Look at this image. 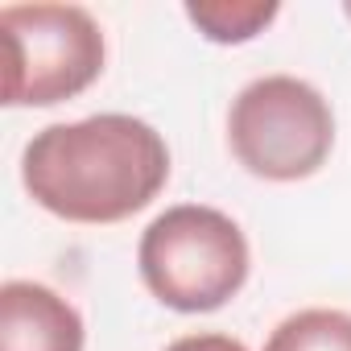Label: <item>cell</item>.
Returning <instances> with one entry per match:
<instances>
[{
  "mask_svg": "<svg viewBox=\"0 0 351 351\" xmlns=\"http://www.w3.org/2000/svg\"><path fill=\"white\" fill-rule=\"evenodd\" d=\"M277 13H281L277 0H199V5L191 0L186 5V17L199 25V34L219 46L252 42L277 21Z\"/></svg>",
  "mask_w": 351,
  "mask_h": 351,
  "instance_id": "obj_6",
  "label": "cell"
},
{
  "mask_svg": "<svg viewBox=\"0 0 351 351\" xmlns=\"http://www.w3.org/2000/svg\"><path fill=\"white\" fill-rule=\"evenodd\" d=\"M5 38V104L50 108L87 91L104 71V29L79 5H9L0 9Z\"/></svg>",
  "mask_w": 351,
  "mask_h": 351,
  "instance_id": "obj_4",
  "label": "cell"
},
{
  "mask_svg": "<svg viewBox=\"0 0 351 351\" xmlns=\"http://www.w3.org/2000/svg\"><path fill=\"white\" fill-rule=\"evenodd\" d=\"M265 351H351V314L347 310H298L265 343Z\"/></svg>",
  "mask_w": 351,
  "mask_h": 351,
  "instance_id": "obj_7",
  "label": "cell"
},
{
  "mask_svg": "<svg viewBox=\"0 0 351 351\" xmlns=\"http://www.w3.org/2000/svg\"><path fill=\"white\" fill-rule=\"evenodd\" d=\"M228 141L236 161L256 178L302 182L330 157L335 116L314 83L293 75H265L232 99Z\"/></svg>",
  "mask_w": 351,
  "mask_h": 351,
  "instance_id": "obj_3",
  "label": "cell"
},
{
  "mask_svg": "<svg viewBox=\"0 0 351 351\" xmlns=\"http://www.w3.org/2000/svg\"><path fill=\"white\" fill-rule=\"evenodd\" d=\"M149 293L182 314L228 306L248 281V240L240 223L215 207L182 203L161 211L136 248Z\"/></svg>",
  "mask_w": 351,
  "mask_h": 351,
  "instance_id": "obj_2",
  "label": "cell"
},
{
  "mask_svg": "<svg viewBox=\"0 0 351 351\" xmlns=\"http://www.w3.org/2000/svg\"><path fill=\"white\" fill-rule=\"evenodd\" d=\"M165 351H248V347L232 335H186V339H173Z\"/></svg>",
  "mask_w": 351,
  "mask_h": 351,
  "instance_id": "obj_8",
  "label": "cell"
},
{
  "mask_svg": "<svg viewBox=\"0 0 351 351\" xmlns=\"http://www.w3.org/2000/svg\"><path fill=\"white\" fill-rule=\"evenodd\" d=\"M169 178L165 136L124 112L42 128L21 157L29 199L66 223H120L145 211Z\"/></svg>",
  "mask_w": 351,
  "mask_h": 351,
  "instance_id": "obj_1",
  "label": "cell"
},
{
  "mask_svg": "<svg viewBox=\"0 0 351 351\" xmlns=\"http://www.w3.org/2000/svg\"><path fill=\"white\" fill-rule=\"evenodd\" d=\"M343 13H347V17H351V0H347V5H343Z\"/></svg>",
  "mask_w": 351,
  "mask_h": 351,
  "instance_id": "obj_9",
  "label": "cell"
},
{
  "mask_svg": "<svg viewBox=\"0 0 351 351\" xmlns=\"http://www.w3.org/2000/svg\"><path fill=\"white\" fill-rule=\"evenodd\" d=\"M83 314L50 285H0V351H83Z\"/></svg>",
  "mask_w": 351,
  "mask_h": 351,
  "instance_id": "obj_5",
  "label": "cell"
}]
</instances>
